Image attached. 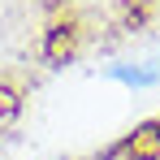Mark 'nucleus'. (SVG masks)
<instances>
[{"mask_svg":"<svg viewBox=\"0 0 160 160\" xmlns=\"http://www.w3.org/2000/svg\"><path fill=\"white\" fill-rule=\"evenodd\" d=\"M104 82H117L121 91H160V52L152 56H126V61H112L104 65Z\"/></svg>","mask_w":160,"mask_h":160,"instance_id":"f257e3e1","label":"nucleus"},{"mask_svg":"<svg viewBox=\"0 0 160 160\" xmlns=\"http://www.w3.org/2000/svg\"><path fill=\"white\" fill-rule=\"evenodd\" d=\"M121 156L126 160H160V121H147L121 143Z\"/></svg>","mask_w":160,"mask_h":160,"instance_id":"f03ea898","label":"nucleus"},{"mask_svg":"<svg viewBox=\"0 0 160 160\" xmlns=\"http://www.w3.org/2000/svg\"><path fill=\"white\" fill-rule=\"evenodd\" d=\"M78 52V26L74 22H61V26L48 30V43H43V56L52 61V65H65V61H74Z\"/></svg>","mask_w":160,"mask_h":160,"instance_id":"7ed1b4c3","label":"nucleus"},{"mask_svg":"<svg viewBox=\"0 0 160 160\" xmlns=\"http://www.w3.org/2000/svg\"><path fill=\"white\" fill-rule=\"evenodd\" d=\"M0 108H4V112H13V108H18V100H13V91H9V87H0Z\"/></svg>","mask_w":160,"mask_h":160,"instance_id":"20e7f679","label":"nucleus"}]
</instances>
